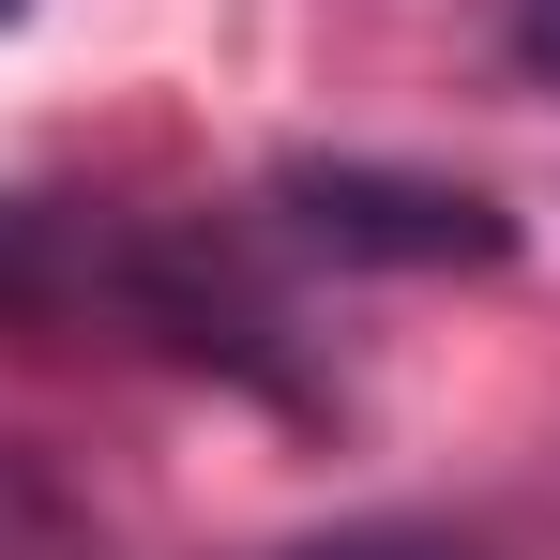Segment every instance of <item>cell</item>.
Masks as SVG:
<instances>
[{
  "mask_svg": "<svg viewBox=\"0 0 560 560\" xmlns=\"http://www.w3.org/2000/svg\"><path fill=\"white\" fill-rule=\"evenodd\" d=\"M0 318L31 334H121L167 364L273 378V303L228 273L212 243H167L137 212H77V197H0Z\"/></svg>",
  "mask_w": 560,
  "mask_h": 560,
  "instance_id": "6da1fadb",
  "label": "cell"
},
{
  "mask_svg": "<svg viewBox=\"0 0 560 560\" xmlns=\"http://www.w3.org/2000/svg\"><path fill=\"white\" fill-rule=\"evenodd\" d=\"M273 212L334 258H394V273H485L515 258V212L469 183H409V167H288Z\"/></svg>",
  "mask_w": 560,
  "mask_h": 560,
  "instance_id": "7a4b0ae2",
  "label": "cell"
},
{
  "mask_svg": "<svg viewBox=\"0 0 560 560\" xmlns=\"http://www.w3.org/2000/svg\"><path fill=\"white\" fill-rule=\"evenodd\" d=\"M288 560H485V546H455V530H409V515H378V530H318V546H288Z\"/></svg>",
  "mask_w": 560,
  "mask_h": 560,
  "instance_id": "3957f363",
  "label": "cell"
},
{
  "mask_svg": "<svg viewBox=\"0 0 560 560\" xmlns=\"http://www.w3.org/2000/svg\"><path fill=\"white\" fill-rule=\"evenodd\" d=\"M515 61H530V77L560 92V0H515Z\"/></svg>",
  "mask_w": 560,
  "mask_h": 560,
  "instance_id": "277c9868",
  "label": "cell"
},
{
  "mask_svg": "<svg viewBox=\"0 0 560 560\" xmlns=\"http://www.w3.org/2000/svg\"><path fill=\"white\" fill-rule=\"evenodd\" d=\"M0 15H31V0H0Z\"/></svg>",
  "mask_w": 560,
  "mask_h": 560,
  "instance_id": "5b68a950",
  "label": "cell"
}]
</instances>
